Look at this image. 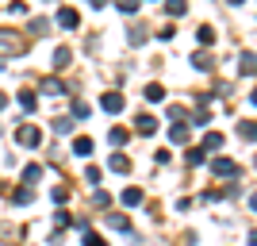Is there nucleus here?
I'll list each match as a JSON object with an SVG mask.
<instances>
[{
  "label": "nucleus",
  "instance_id": "1",
  "mask_svg": "<svg viewBox=\"0 0 257 246\" xmlns=\"http://www.w3.org/2000/svg\"><path fill=\"white\" fill-rule=\"evenodd\" d=\"M16 142H20V146H39V142H43V131L35 127V123H20V127H16Z\"/></svg>",
  "mask_w": 257,
  "mask_h": 246
},
{
  "label": "nucleus",
  "instance_id": "2",
  "mask_svg": "<svg viewBox=\"0 0 257 246\" xmlns=\"http://www.w3.org/2000/svg\"><path fill=\"white\" fill-rule=\"evenodd\" d=\"M100 108H104L107 116H119V112L127 108V100H123V93H104V97H100Z\"/></svg>",
  "mask_w": 257,
  "mask_h": 246
},
{
  "label": "nucleus",
  "instance_id": "3",
  "mask_svg": "<svg viewBox=\"0 0 257 246\" xmlns=\"http://www.w3.org/2000/svg\"><path fill=\"white\" fill-rule=\"evenodd\" d=\"M58 27L77 31V27H81V12H77V8H62V12H58Z\"/></svg>",
  "mask_w": 257,
  "mask_h": 246
},
{
  "label": "nucleus",
  "instance_id": "4",
  "mask_svg": "<svg viewBox=\"0 0 257 246\" xmlns=\"http://www.w3.org/2000/svg\"><path fill=\"white\" fill-rule=\"evenodd\" d=\"M211 170H215V177H238V161L234 158H215Z\"/></svg>",
  "mask_w": 257,
  "mask_h": 246
},
{
  "label": "nucleus",
  "instance_id": "5",
  "mask_svg": "<svg viewBox=\"0 0 257 246\" xmlns=\"http://www.w3.org/2000/svg\"><path fill=\"white\" fill-rule=\"evenodd\" d=\"M0 54H23V39H16L12 31H0Z\"/></svg>",
  "mask_w": 257,
  "mask_h": 246
},
{
  "label": "nucleus",
  "instance_id": "6",
  "mask_svg": "<svg viewBox=\"0 0 257 246\" xmlns=\"http://www.w3.org/2000/svg\"><path fill=\"white\" fill-rule=\"evenodd\" d=\"M135 131H139V135H158V119H154L150 112H142V116L135 119Z\"/></svg>",
  "mask_w": 257,
  "mask_h": 246
},
{
  "label": "nucleus",
  "instance_id": "7",
  "mask_svg": "<svg viewBox=\"0 0 257 246\" xmlns=\"http://www.w3.org/2000/svg\"><path fill=\"white\" fill-rule=\"evenodd\" d=\"M192 139V127L188 123H173L169 127V142H177V146H184V142Z\"/></svg>",
  "mask_w": 257,
  "mask_h": 246
},
{
  "label": "nucleus",
  "instance_id": "8",
  "mask_svg": "<svg viewBox=\"0 0 257 246\" xmlns=\"http://www.w3.org/2000/svg\"><path fill=\"white\" fill-rule=\"evenodd\" d=\"M238 69L246 77H257V54L253 50H242V58H238Z\"/></svg>",
  "mask_w": 257,
  "mask_h": 246
},
{
  "label": "nucleus",
  "instance_id": "9",
  "mask_svg": "<svg viewBox=\"0 0 257 246\" xmlns=\"http://www.w3.org/2000/svg\"><path fill=\"white\" fill-rule=\"evenodd\" d=\"M192 65L200 69V73H211V69H215V58H211V54H204V50H196L192 54Z\"/></svg>",
  "mask_w": 257,
  "mask_h": 246
},
{
  "label": "nucleus",
  "instance_id": "10",
  "mask_svg": "<svg viewBox=\"0 0 257 246\" xmlns=\"http://www.w3.org/2000/svg\"><path fill=\"white\" fill-rule=\"evenodd\" d=\"M107 170L111 173H131V158L127 154H111V158H107Z\"/></svg>",
  "mask_w": 257,
  "mask_h": 246
},
{
  "label": "nucleus",
  "instance_id": "11",
  "mask_svg": "<svg viewBox=\"0 0 257 246\" xmlns=\"http://www.w3.org/2000/svg\"><path fill=\"white\" fill-rule=\"evenodd\" d=\"M200 150H204V154H211V150H223V135H219V131H207L204 142H200Z\"/></svg>",
  "mask_w": 257,
  "mask_h": 246
},
{
  "label": "nucleus",
  "instance_id": "12",
  "mask_svg": "<svg viewBox=\"0 0 257 246\" xmlns=\"http://www.w3.org/2000/svg\"><path fill=\"white\" fill-rule=\"evenodd\" d=\"M65 65H73V50H69V46H58V50H54V69H65Z\"/></svg>",
  "mask_w": 257,
  "mask_h": 246
},
{
  "label": "nucleus",
  "instance_id": "13",
  "mask_svg": "<svg viewBox=\"0 0 257 246\" xmlns=\"http://www.w3.org/2000/svg\"><path fill=\"white\" fill-rule=\"evenodd\" d=\"M238 135L246 142H257V119H242V123H238Z\"/></svg>",
  "mask_w": 257,
  "mask_h": 246
},
{
  "label": "nucleus",
  "instance_id": "14",
  "mask_svg": "<svg viewBox=\"0 0 257 246\" xmlns=\"http://www.w3.org/2000/svg\"><path fill=\"white\" fill-rule=\"evenodd\" d=\"M142 97L150 100V104H158V100H165V89H161V85H158V81H150V85L142 89Z\"/></svg>",
  "mask_w": 257,
  "mask_h": 246
},
{
  "label": "nucleus",
  "instance_id": "15",
  "mask_svg": "<svg viewBox=\"0 0 257 246\" xmlns=\"http://www.w3.org/2000/svg\"><path fill=\"white\" fill-rule=\"evenodd\" d=\"M73 154H77V158H88V154H92V139H88V135L73 139Z\"/></svg>",
  "mask_w": 257,
  "mask_h": 246
},
{
  "label": "nucleus",
  "instance_id": "16",
  "mask_svg": "<svg viewBox=\"0 0 257 246\" xmlns=\"http://www.w3.org/2000/svg\"><path fill=\"white\" fill-rule=\"evenodd\" d=\"M165 12H169L173 20H181L184 12H188V0H165Z\"/></svg>",
  "mask_w": 257,
  "mask_h": 246
},
{
  "label": "nucleus",
  "instance_id": "17",
  "mask_svg": "<svg viewBox=\"0 0 257 246\" xmlns=\"http://www.w3.org/2000/svg\"><path fill=\"white\" fill-rule=\"evenodd\" d=\"M43 93H46V97H62L65 85L58 81V77H46V81H43Z\"/></svg>",
  "mask_w": 257,
  "mask_h": 246
},
{
  "label": "nucleus",
  "instance_id": "18",
  "mask_svg": "<svg viewBox=\"0 0 257 246\" xmlns=\"http://www.w3.org/2000/svg\"><path fill=\"white\" fill-rule=\"evenodd\" d=\"M196 43H200V46H211L215 43V27H207V23H204V27H196Z\"/></svg>",
  "mask_w": 257,
  "mask_h": 246
},
{
  "label": "nucleus",
  "instance_id": "19",
  "mask_svg": "<svg viewBox=\"0 0 257 246\" xmlns=\"http://www.w3.org/2000/svg\"><path fill=\"white\" fill-rule=\"evenodd\" d=\"M123 204H127V208H139V204H142V189H135V185L123 189Z\"/></svg>",
  "mask_w": 257,
  "mask_h": 246
},
{
  "label": "nucleus",
  "instance_id": "20",
  "mask_svg": "<svg viewBox=\"0 0 257 246\" xmlns=\"http://www.w3.org/2000/svg\"><path fill=\"white\" fill-rule=\"evenodd\" d=\"M20 104H23V112H35V108H39V97L23 89V93H20Z\"/></svg>",
  "mask_w": 257,
  "mask_h": 246
},
{
  "label": "nucleus",
  "instance_id": "21",
  "mask_svg": "<svg viewBox=\"0 0 257 246\" xmlns=\"http://www.w3.org/2000/svg\"><path fill=\"white\" fill-rule=\"evenodd\" d=\"M139 4H142V0H115V8L123 12V16H135V12H139Z\"/></svg>",
  "mask_w": 257,
  "mask_h": 246
},
{
  "label": "nucleus",
  "instance_id": "22",
  "mask_svg": "<svg viewBox=\"0 0 257 246\" xmlns=\"http://www.w3.org/2000/svg\"><path fill=\"white\" fill-rule=\"evenodd\" d=\"M107 142H111V146H123V142H127V131H123V127H111V131H107Z\"/></svg>",
  "mask_w": 257,
  "mask_h": 246
},
{
  "label": "nucleus",
  "instance_id": "23",
  "mask_svg": "<svg viewBox=\"0 0 257 246\" xmlns=\"http://www.w3.org/2000/svg\"><path fill=\"white\" fill-rule=\"evenodd\" d=\"M107 227H115V231H131V219H127V215H107Z\"/></svg>",
  "mask_w": 257,
  "mask_h": 246
},
{
  "label": "nucleus",
  "instance_id": "24",
  "mask_svg": "<svg viewBox=\"0 0 257 246\" xmlns=\"http://www.w3.org/2000/svg\"><path fill=\"white\" fill-rule=\"evenodd\" d=\"M184 158H188V166H204V161H207V154H204L200 146H192L188 154H184Z\"/></svg>",
  "mask_w": 257,
  "mask_h": 246
},
{
  "label": "nucleus",
  "instance_id": "25",
  "mask_svg": "<svg viewBox=\"0 0 257 246\" xmlns=\"http://www.w3.org/2000/svg\"><path fill=\"white\" fill-rule=\"evenodd\" d=\"M31 200H35L31 189H20V193H12V204H20V208H23V204H31Z\"/></svg>",
  "mask_w": 257,
  "mask_h": 246
},
{
  "label": "nucleus",
  "instance_id": "26",
  "mask_svg": "<svg viewBox=\"0 0 257 246\" xmlns=\"http://www.w3.org/2000/svg\"><path fill=\"white\" fill-rule=\"evenodd\" d=\"M85 246H107V238H104V235H96V231L88 227V231H85Z\"/></svg>",
  "mask_w": 257,
  "mask_h": 246
},
{
  "label": "nucleus",
  "instance_id": "27",
  "mask_svg": "<svg viewBox=\"0 0 257 246\" xmlns=\"http://www.w3.org/2000/svg\"><path fill=\"white\" fill-rule=\"evenodd\" d=\"M39 177H43V166H27V170H23V181L27 185H35Z\"/></svg>",
  "mask_w": 257,
  "mask_h": 246
},
{
  "label": "nucleus",
  "instance_id": "28",
  "mask_svg": "<svg viewBox=\"0 0 257 246\" xmlns=\"http://www.w3.org/2000/svg\"><path fill=\"white\" fill-rule=\"evenodd\" d=\"M169 119H173V123H184V119H188V112H184L181 104H169Z\"/></svg>",
  "mask_w": 257,
  "mask_h": 246
},
{
  "label": "nucleus",
  "instance_id": "29",
  "mask_svg": "<svg viewBox=\"0 0 257 246\" xmlns=\"http://www.w3.org/2000/svg\"><path fill=\"white\" fill-rule=\"evenodd\" d=\"M31 31L35 35H46V31H50V23H46L43 16H35V20H31Z\"/></svg>",
  "mask_w": 257,
  "mask_h": 246
},
{
  "label": "nucleus",
  "instance_id": "30",
  "mask_svg": "<svg viewBox=\"0 0 257 246\" xmlns=\"http://www.w3.org/2000/svg\"><path fill=\"white\" fill-rule=\"evenodd\" d=\"M50 200H54V204H65V200H69V189H65V185H58V189L50 193Z\"/></svg>",
  "mask_w": 257,
  "mask_h": 246
},
{
  "label": "nucleus",
  "instance_id": "31",
  "mask_svg": "<svg viewBox=\"0 0 257 246\" xmlns=\"http://www.w3.org/2000/svg\"><path fill=\"white\" fill-rule=\"evenodd\" d=\"M73 119H88V104L85 100H73Z\"/></svg>",
  "mask_w": 257,
  "mask_h": 246
},
{
  "label": "nucleus",
  "instance_id": "32",
  "mask_svg": "<svg viewBox=\"0 0 257 246\" xmlns=\"http://www.w3.org/2000/svg\"><path fill=\"white\" fill-rule=\"evenodd\" d=\"M50 127H54V131H58V135H69V131H73V123H69V119H54Z\"/></svg>",
  "mask_w": 257,
  "mask_h": 246
},
{
  "label": "nucleus",
  "instance_id": "33",
  "mask_svg": "<svg viewBox=\"0 0 257 246\" xmlns=\"http://www.w3.org/2000/svg\"><path fill=\"white\" fill-rule=\"evenodd\" d=\"M127 43H131V46H142V43H146V31H139V27H135V31L127 35Z\"/></svg>",
  "mask_w": 257,
  "mask_h": 246
},
{
  "label": "nucleus",
  "instance_id": "34",
  "mask_svg": "<svg viewBox=\"0 0 257 246\" xmlns=\"http://www.w3.org/2000/svg\"><path fill=\"white\" fill-rule=\"evenodd\" d=\"M8 12H12V16H27V4H23V0H12Z\"/></svg>",
  "mask_w": 257,
  "mask_h": 246
},
{
  "label": "nucleus",
  "instance_id": "35",
  "mask_svg": "<svg viewBox=\"0 0 257 246\" xmlns=\"http://www.w3.org/2000/svg\"><path fill=\"white\" fill-rule=\"evenodd\" d=\"M100 177H104V173H100V170H96V166H88V170H85V181H88V185H96V181H100Z\"/></svg>",
  "mask_w": 257,
  "mask_h": 246
},
{
  "label": "nucleus",
  "instance_id": "36",
  "mask_svg": "<svg viewBox=\"0 0 257 246\" xmlns=\"http://www.w3.org/2000/svg\"><path fill=\"white\" fill-rule=\"evenodd\" d=\"M54 219H58V227H73V223H77V219H73V215H69V212H58V215H54Z\"/></svg>",
  "mask_w": 257,
  "mask_h": 246
},
{
  "label": "nucleus",
  "instance_id": "37",
  "mask_svg": "<svg viewBox=\"0 0 257 246\" xmlns=\"http://www.w3.org/2000/svg\"><path fill=\"white\" fill-rule=\"evenodd\" d=\"M173 35H177V31H173V23H169V27H161V31H158V39H161V43H173Z\"/></svg>",
  "mask_w": 257,
  "mask_h": 246
},
{
  "label": "nucleus",
  "instance_id": "38",
  "mask_svg": "<svg viewBox=\"0 0 257 246\" xmlns=\"http://www.w3.org/2000/svg\"><path fill=\"white\" fill-rule=\"evenodd\" d=\"M92 200H96V208H107V204H111V196H107V193H96Z\"/></svg>",
  "mask_w": 257,
  "mask_h": 246
},
{
  "label": "nucleus",
  "instance_id": "39",
  "mask_svg": "<svg viewBox=\"0 0 257 246\" xmlns=\"http://www.w3.org/2000/svg\"><path fill=\"white\" fill-rule=\"evenodd\" d=\"M4 108H8V93H0V112H4Z\"/></svg>",
  "mask_w": 257,
  "mask_h": 246
},
{
  "label": "nucleus",
  "instance_id": "40",
  "mask_svg": "<svg viewBox=\"0 0 257 246\" xmlns=\"http://www.w3.org/2000/svg\"><path fill=\"white\" fill-rule=\"evenodd\" d=\"M249 208H253V212H257V193H253V196H249Z\"/></svg>",
  "mask_w": 257,
  "mask_h": 246
},
{
  "label": "nucleus",
  "instance_id": "41",
  "mask_svg": "<svg viewBox=\"0 0 257 246\" xmlns=\"http://www.w3.org/2000/svg\"><path fill=\"white\" fill-rule=\"evenodd\" d=\"M249 104H257V89H253V93H249Z\"/></svg>",
  "mask_w": 257,
  "mask_h": 246
},
{
  "label": "nucleus",
  "instance_id": "42",
  "mask_svg": "<svg viewBox=\"0 0 257 246\" xmlns=\"http://www.w3.org/2000/svg\"><path fill=\"white\" fill-rule=\"evenodd\" d=\"M226 4H246V0H226Z\"/></svg>",
  "mask_w": 257,
  "mask_h": 246
},
{
  "label": "nucleus",
  "instance_id": "43",
  "mask_svg": "<svg viewBox=\"0 0 257 246\" xmlns=\"http://www.w3.org/2000/svg\"><path fill=\"white\" fill-rule=\"evenodd\" d=\"M0 69H4V62H0Z\"/></svg>",
  "mask_w": 257,
  "mask_h": 246
}]
</instances>
